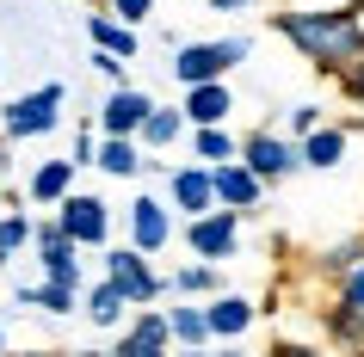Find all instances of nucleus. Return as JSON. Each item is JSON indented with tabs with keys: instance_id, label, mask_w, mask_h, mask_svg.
Here are the masks:
<instances>
[{
	"instance_id": "1",
	"label": "nucleus",
	"mask_w": 364,
	"mask_h": 357,
	"mask_svg": "<svg viewBox=\"0 0 364 357\" xmlns=\"http://www.w3.org/2000/svg\"><path fill=\"white\" fill-rule=\"evenodd\" d=\"M278 31H284L315 68H327V75H346V68L364 56L358 13H278Z\"/></svg>"
},
{
	"instance_id": "2",
	"label": "nucleus",
	"mask_w": 364,
	"mask_h": 357,
	"mask_svg": "<svg viewBox=\"0 0 364 357\" xmlns=\"http://www.w3.org/2000/svg\"><path fill=\"white\" fill-rule=\"evenodd\" d=\"M62 80H50V87H38V93H25L6 105V136L0 142H25V136H50L56 130V117H62Z\"/></svg>"
},
{
	"instance_id": "3",
	"label": "nucleus",
	"mask_w": 364,
	"mask_h": 357,
	"mask_svg": "<svg viewBox=\"0 0 364 357\" xmlns=\"http://www.w3.org/2000/svg\"><path fill=\"white\" fill-rule=\"evenodd\" d=\"M247 56V38H223V43H186L179 56H173V75L186 80V87H204V80H223L235 62Z\"/></svg>"
},
{
	"instance_id": "4",
	"label": "nucleus",
	"mask_w": 364,
	"mask_h": 357,
	"mask_svg": "<svg viewBox=\"0 0 364 357\" xmlns=\"http://www.w3.org/2000/svg\"><path fill=\"white\" fill-rule=\"evenodd\" d=\"M105 283H117L130 308H149V302L167 290V283L149 271V253H136V246H117V253H105Z\"/></svg>"
},
{
	"instance_id": "5",
	"label": "nucleus",
	"mask_w": 364,
	"mask_h": 357,
	"mask_svg": "<svg viewBox=\"0 0 364 357\" xmlns=\"http://www.w3.org/2000/svg\"><path fill=\"white\" fill-rule=\"evenodd\" d=\"M56 228H62L75 246H105V234H112V216H105V204H99V197H87V191H68V197L56 204Z\"/></svg>"
},
{
	"instance_id": "6",
	"label": "nucleus",
	"mask_w": 364,
	"mask_h": 357,
	"mask_svg": "<svg viewBox=\"0 0 364 357\" xmlns=\"http://www.w3.org/2000/svg\"><path fill=\"white\" fill-rule=\"evenodd\" d=\"M31 246H38V259H43V283H68V290H80V246L62 234L56 222H31Z\"/></svg>"
},
{
	"instance_id": "7",
	"label": "nucleus",
	"mask_w": 364,
	"mask_h": 357,
	"mask_svg": "<svg viewBox=\"0 0 364 357\" xmlns=\"http://www.w3.org/2000/svg\"><path fill=\"white\" fill-rule=\"evenodd\" d=\"M235 160H241V167L266 185V179H284V172L296 167V148H290V142H278L272 130H259V136H247V142H241V154H235Z\"/></svg>"
},
{
	"instance_id": "8",
	"label": "nucleus",
	"mask_w": 364,
	"mask_h": 357,
	"mask_svg": "<svg viewBox=\"0 0 364 357\" xmlns=\"http://www.w3.org/2000/svg\"><path fill=\"white\" fill-rule=\"evenodd\" d=\"M235 209H204V216H192V228H186V241H192L198 259H229L235 253Z\"/></svg>"
},
{
	"instance_id": "9",
	"label": "nucleus",
	"mask_w": 364,
	"mask_h": 357,
	"mask_svg": "<svg viewBox=\"0 0 364 357\" xmlns=\"http://www.w3.org/2000/svg\"><path fill=\"white\" fill-rule=\"evenodd\" d=\"M167 345H173L167 314H154V308H149V314H136L130 326H124V339H117L105 357H154V351H167Z\"/></svg>"
},
{
	"instance_id": "10",
	"label": "nucleus",
	"mask_w": 364,
	"mask_h": 357,
	"mask_svg": "<svg viewBox=\"0 0 364 357\" xmlns=\"http://www.w3.org/2000/svg\"><path fill=\"white\" fill-rule=\"evenodd\" d=\"M149 111H154V99H149V93H136V87H117V93L105 99L99 123H105V136H136Z\"/></svg>"
},
{
	"instance_id": "11",
	"label": "nucleus",
	"mask_w": 364,
	"mask_h": 357,
	"mask_svg": "<svg viewBox=\"0 0 364 357\" xmlns=\"http://www.w3.org/2000/svg\"><path fill=\"white\" fill-rule=\"evenodd\" d=\"M130 234H136V253H161V246L173 241V216H167V204L136 197V204H130Z\"/></svg>"
},
{
	"instance_id": "12",
	"label": "nucleus",
	"mask_w": 364,
	"mask_h": 357,
	"mask_svg": "<svg viewBox=\"0 0 364 357\" xmlns=\"http://www.w3.org/2000/svg\"><path fill=\"white\" fill-rule=\"evenodd\" d=\"M259 179H253L247 167H241V160H229V167H210V197L216 204H229V209H253L259 204Z\"/></svg>"
},
{
	"instance_id": "13",
	"label": "nucleus",
	"mask_w": 364,
	"mask_h": 357,
	"mask_svg": "<svg viewBox=\"0 0 364 357\" xmlns=\"http://www.w3.org/2000/svg\"><path fill=\"white\" fill-rule=\"evenodd\" d=\"M235 111V99L223 80H204V87H186V117H192L198 130H210V123H223V117Z\"/></svg>"
},
{
	"instance_id": "14",
	"label": "nucleus",
	"mask_w": 364,
	"mask_h": 357,
	"mask_svg": "<svg viewBox=\"0 0 364 357\" xmlns=\"http://www.w3.org/2000/svg\"><path fill=\"white\" fill-rule=\"evenodd\" d=\"M93 167H105L112 179H136L149 160H142V148H136V136H105V142L93 148Z\"/></svg>"
},
{
	"instance_id": "15",
	"label": "nucleus",
	"mask_w": 364,
	"mask_h": 357,
	"mask_svg": "<svg viewBox=\"0 0 364 357\" xmlns=\"http://www.w3.org/2000/svg\"><path fill=\"white\" fill-rule=\"evenodd\" d=\"M173 204L186 209V216H204L216 204L210 197V167H179L173 172Z\"/></svg>"
},
{
	"instance_id": "16",
	"label": "nucleus",
	"mask_w": 364,
	"mask_h": 357,
	"mask_svg": "<svg viewBox=\"0 0 364 357\" xmlns=\"http://www.w3.org/2000/svg\"><path fill=\"white\" fill-rule=\"evenodd\" d=\"M75 191V160H43L31 172V204H62Z\"/></svg>"
},
{
	"instance_id": "17",
	"label": "nucleus",
	"mask_w": 364,
	"mask_h": 357,
	"mask_svg": "<svg viewBox=\"0 0 364 357\" xmlns=\"http://www.w3.org/2000/svg\"><path fill=\"white\" fill-rule=\"evenodd\" d=\"M247 320H253V302H241V296H216L210 308H204V326H210L216 339L247 333Z\"/></svg>"
},
{
	"instance_id": "18",
	"label": "nucleus",
	"mask_w": 364,
	"mask_h": 357,
	"mask_svg": "<svg viewBox=\"0 0 364 357\" xmlns=\"http://www.w3.org/2000/svg\"><path fill=\"white\" fill-rule=\"evenodd\" d=\"M87 31H93V43L105 50V56H117V62L136 56V31H130V25H117V19H105V13H93V19H87Z\"/></svg>"
},
{
	"instance_id": "19",
	"label": "nucleus",
	"mask_w": 364,
	"mask_h": 357,
	"mask_svg": "<svg viewBox=\"0 0 364 357\" xmlns=\"http://www.w3.org/2000/svg\"><path fill=\"white\" fill-rule=\"evenodd\" d=\"M124 308H130V302H124L117 283H93V290H87V314H93V326H124Z\"/></svg>"
},
{
	"instance_id": "20",
	"label": "nucleus",
	"mask_w": 364,
	"mask_h": 357,
	"mask_svg": "<svg viewBox=\"0 0 364 357\" xmlns=\"http://www.w3.org/2000/svg\"><path fill=\"white\" fill-rule=\"evenodd\" d=\"M340 154H346V130H309L296 160H309V167H340Z\"/></svg>"
},
{
	"instance_id": "21",
	"label": "nucleus",
	"mask_w": 364,
	"mask_h": 357,
	"mask_svg": "<svg viewBox=\"0 0 364 357\" xmlns=\"http://www.w3.org/2000/svg\"><path fill=\"white\" fill-rule=\"evenodd\" d=\"M167 333L186 345V351H198L204 339H210V326H204V308H167Z\"/></svg>"
},
{
	"instance_id": "22",
	"label": "nucleus",
	"mask_w": 364,
	"mask_h": 357,
	"mask_svg": "<svg viewBox=\"0 0 364 357\" xmlns=\"http://www.w3.org/2000/svg\"><path fill=\"white\" fill-rule=\"evenodd\" d=\"M179 130H186V117H179V111H161V105H154V111L142 117V130H136V136H142L149 148H173V142H179Z\"/></svg>"
},
{
	"instance_id": "23",
	"label": "nucleus",
	"mask_w": 364,
	"mask_h": 357,
	"mask_svg": "<svg viewBox=\"0 0 364 357\" xmlns=\"http://www.w3.org/2000/svg\"><path fill=\"white\" fill-rule=\"evenodd\" d=\"M25 308H43V314H68L75 308V290L68 283H31V290H19Z\"/></svg>"
},
{
	"instance_id": "24",
	"label": "nucleus",
	"mask_w": 364,
	"mask_h": 357,
	"mask_svg": "<svg viewBox=\"0 0 364 357\" xmlns=\"http://www.w3.org/2000/svg\"><path fill=\"white\" fill-rule=\"evenodd\" d=\"M235 154H241V148H235V136L223 130V123H210V130H198V160H210V167H229Z\"/></svg>"
},
{
	"instance_id": "25",
	"label": "nucleus",
	"mask_w": 364,
	"mask_h": 357,
	"mask_svg": "<svg viewBox=\"0 0 364 357\" xmlns=\"http://www.w3.org/2000/svg\"><path fill=\"white\" fill-rule=\"evenodd\" d=\"M19 246H31V216H0V265L13 259Z\"/></svg>"
},
{
	"instance_id": "26",
	"label": "nucleus",
	"mask_w": 364,
	"mask_h": 357,
	"mask_svg": "<svg viewBox=\"0 0 364 357\" xmlns=\"http://www.w3.org/2000/svg\"><path fill=\"white\" fill-rule=\"evenodd\" d=\"M173 290H186V296H198V290H216V271H210V265H186V271L173 278Z\"/></svg>"
},
{
	"instance_id": "27",
	"label": "nucleus",
	"mask_w": 364,
	"mask_h": 357,
	"mask_svg": "<svg viewBox=\"0 0 364 357\" xmlns=\"http://www.w3.org/2000/svg\"><path fill=\"white\" fill-rule=\"evenodd\" d=\"M340 308H352V314H364V259L352 265V271H346V302Z\"/></svg>"
},
{
	"instance_id": "28",
	"label": "nucleus",
	"mask_w": 364,
	"mask_h": 357,
	"mask_svg": "<svg viewBox=\"0 0 364 357\" xmlns=\"http://www.w3.org/2000/svg\"><path fill=\"white\" fill-rule=\"evenodd\" d=\"M112 13H117V25H130V31H136V19H149V13H154V0H112Z\"/></svg>"
},
{
	"instance_id": "29",
	"label": "nucleus",
	"mask_w": 364,
	"mask_h": 357,
	"mask_svg": "<svg viewBox=\"0 0 364 357\" xmlns=\"http://www.w3.org/2000/svg\"><path fill=\"white\" fill-rule=\"evenodd\" d=\"M93 68H99L105 80H117V87H124V62H117V56H105V50H93Z\"/></svg>"
},
{
	"instance_id": "30",
	"label": "nucleus",
	"mask_w": 364,
	"mask_h": 357,
	"mask_svg": "<svg viewBox=\"0 0 364 357\" xmlns=\"http://www.w3.org/2000/svg\"><path fill=\"white\" fill-rule=\"evenodd\" d=\"M346 93H352V99H358V105H364V56L352 62V68H346Z\"/></svg>"
},
{
	"instance_id": "31",
	"label": "nucleus",
	"mask_w": 364,
	"mask_h": 357,
	"mask_svg": "<svg viewBox=\"0 0 364 357\" xmlns=\"http://www.w3.org/2000/svg\"><path fill=\"white\" fill-rule=\"evenodd\" d=\"M315 117H321V111H315V105H296V111H290V123H296V130L309 136V130H315Z\"/></svg>"
},
{
	"instance_id": "32",
	"label": "nucleus",
	"mask_w": 364,
	"mask_h": 357,
	"mask_svg": "<svg viewBox=\"0 0 364 357\" xmlns=\"http://www.w3.org/2000/svg\"><path fill=\"white\" fill-rule=\"evenodd\" d=\"M93 148H99L93 136H75V167H87V160H93Z\"/></svg>"
},
{
	"instance_id": "33",
	"label": "nucleus",
	"mask_w": 364,
	"mask_h": 357,
	"mask_svg": "<svg viewBox=\"0 0 364 357\" xmlns=\"http://www.w3.org/2000/svg\"><path fill=\"white\" fill-rule=\"evenodd\" d=\"M272 357H321V351H309V345H278Z\"/></svg>"
},
{
	"instance_id": "34",
	"label": "nucleus",
	"mask_w": 364,
	"mask_h": 357,
	"mask_svg": "<svg viewBox=\"0 0 364 357\" xmlns=\"http://www.w3.org/2000/svg\"><path fill=\"white\" fill-rule=\"evenodd\" d=\"M216 13H241V6H247V0H210Z\"/></svg>"
},
{
	"instance_id": "35",
	"label": "nucleus",
	"mask_w": 364,
	"mask_h": 357,
	"mask_svg": "<svg viewBox=\"0 0 364 357\" xmlns=\"http://www.w3.org/2000/svg\"><path fill=\"white\" fill-rule=\"evenodd\" d=\"M13 357H56V351H13Z\"/></svg>"
},
{
	"instance_id": "36",
	"label": "nucleus",
	"mask_w": 364,
	"mask_h": 357,
	"mask_svg": "<svg viewBox=\"0 0 364 357\" xmlns=\"http://www.w3.org/2000/svg\"><path fill=\"white\" fill-rule=\"evenodd\" d=\"M6 167H13V160H6V142H0V172H6Z\"/></svg>"
},
{
	"instance_id": "37",
	"label": "nucleus",
	"mask_w": 364,
	"mask_h": 357,
	"mask_svg": "<svg viewBox=\"0 0 364 357\" xmlns=\"http://www.w3.org/2000/svg\"><path fill=\"white\" fill-rule=\"evenodd\" d=\"M68 357H105V351H68Z\"/></svg>"
},
{
	"instance_id": "38",
	"label": "nucleus",
	"mask_w": 364,
	"mask_h": 357,
	"mask_svg": "<svg viewBox=\"0 0 364 357\" xmlns=\"http://www.w3.org/2000/svg\"><path fill=\"white\" fill-rule=\"evenodd\" d=\"M0 357H6V333H0Z\"/></svg>"
},
{
	"instance_id": "39",
	"label": "nucleus",
	"mask_w": 364,
	"mask_h": 357,
	"mask_svg": "<svg viewBox=\"0 0 364 357\" xmlns=\"http://www.w3.org/2000/svg\"><path fill=\"white\" fill-rule=\"evenodd\" d=\"M216 357H241V351H216Z\"/></svg>"
},
{
	"instance_id": "40",
	"label": "nucleus",
	"mask_w": 364,
	"mask_h": 357,
	"mask_svg": "<svg viewBox=\"0 0 364 357\" xmlns=\"http://www.w3.org/2000/svg\"><path fill=\"white\" fill-rule=\"evenodd\" d=\"M352 13H364V0H358V6H352Z\"/></svg>"
},
{
	"instance_id": "41",
	"label": "nucleus",
	"mask_w": 364,
	"mask_h": 357,
	"mask_svg": "<svg viewBox=\"0 0 364 357\" xmlns=\"http://www.w3.org/2000/svg\"><path fill=\"white\" fill-rule=\"evenodd\" d=\"M154 357H173V351H154Z\"/></svg>"
},
{
	"instance_id": "42",
	"label": "nucleus",
	"mask_w": 364,
	"mask_h": 357,
	"mask_svg": "<svg viewBox=\"0 0 364 357\" xmlns=\"http://www.w3.org/2000/svg\"><path fill=\"white\" fill-rule=\"evenodd\" d=\"M358 339H364V333H358Z\"/></svg>"
}]
</instances>
